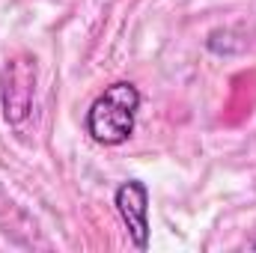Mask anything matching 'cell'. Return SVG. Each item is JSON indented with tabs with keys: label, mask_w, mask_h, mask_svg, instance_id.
I'll return each mask as SVG.
<instances>
[{
	"label": "cell",
	"mask_w": 256,
	"mask_h": 253,
	"mask_svg": "<svg viewBox=\"0 0 256 253\" xmlns=\"http://www.w3.org/2000/svg\"><path fill=\"white\" fill-rule=\"evenodd\" d=\"M33 86H36V63L30 57H18L3 72V110L12 126L24 122L33 104Z\"/></svg>",
	"instance_id": "2"
},
{
	"label": "cell",
	"mask_w": 256,
	"mask_h": 253,
	"mask_svg": "<svg viewBox=\"0 0 256 253\" xmlns=\"http://www.w3.org/2000/svg\"><path fill=\"white\" fill-rule=\"evenodd\" d=\"M254 248H256V242H254Z\"/></svg>",
	"instance_id": "4"
},
{
	"label": "cell",
	"mask_w": 256,
	"mask_h": 253,
	"mask_svg": "<svg viewBox=\"0 0 256 253\" xmlns=\"http://www.w3.org/2000/svg\"><path fill=\"white\" fill-rule=\"evenodd\" d=\"M116 212L128 226L131 242L146 250L149 248V188L137 179H128L116 188Z\"/></svg>",
	"instance_id": "3"
},
{
	"label": "cell",
	"mask_w": 256,
	"mask_h": 253,
	"mask_svg": "<svg viewBox=\"0 0 256 253\" xmlns=\"http://www.w3.org/2000/svg\"><path fill=\"white\" fill-rule=\"evenodd\" d=\"M140 108V90L128 80L110 84L86 110V131L102 146H120L134 131V116Z\"/></svg>",
	"instance_id": "1"
}]
</instances>
